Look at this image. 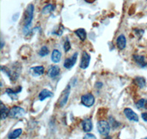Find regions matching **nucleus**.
<instances>
[{
    "instance_id": "nucleus-17",
    "label": "nucleus",
    "mask_w": 147,
    "mask_h": 139,
    "mask_svg": "<svg viewBox=\"0 0 147 139\" xmlns=\"http://www.w3.org/2000/svg\"><path fill=\"white\" fill-rule=\"evenodd\" d=\"M74 34H75L82 41H85L86 37H87V32H86L85 29L83 28H80L78 29L75 30V31H74Z\"/></svg>"
},
{
    "instance_id": "nucleus-1",
    "label": "nucleus",
    "mask_w": 147,
    "mask_h": 139,
    "mask_svg": "<svg viewBox=\"0 0 147 139\" xmlns=\"http://www.w3.org/2000/svg\"><path fill=\"white\" fill-rule=\"evenodd\" d=\"M21 70H22V66L20 63H15L13 64L10 67H6L2 65L1 66V70L2 72L5 73L7 75V77L10 78L11 82H16L17 79L19 78L21 73Z\"/></svg>"
},
{
    "instance_id": "nucleus-6",
    "label": "nucleus",
    "mask_w": 147,
    "mask_h": 139,
    "mask_svg": "<svg viewBox=\"0 0 147 139\" xmlns=\"http://www.w3.org/2000/svg\"><path fill=\"white\" fill-rule=\"evenodd\" d=\"M71 92V85L68 84L65 87V90L62 92L61 95H60V100H59V106L60 107H63L66 105L68 100H69V95H70Z\"/></svg>"
},
{
    "instance_id": "nucleus-4",
    "label": "nucleus",
    "mask_w": 147,
    "mask_h": 139,
    "mask_svg": "<svg viewBox=\"0 0 147 139\" xmlns=\"http://www.w3.org/2000/svg\"><path fill=\"white\" fill-rule=\"evenodd\" d=\"M97 130L102 136H108L109 132L110 131V125L105 120H101V121L97 122Z\"/></svg>"
},
{
    "instance_id": "nucleus-2",
    "label": "nucleus",
    "mask_w": 147,
    "mask_h": 139,
    "mask_svg": "<svg viewBox=\"0 0 147 139\" xmlns=\"http://www.w3.org/2000/svg\"><path fill=\"white\" fill-rule=\"evenodd\" d=\"M34 10L35 7L34 5L30 4L26 8L24 14V27H23V32L24 34H28L30 31V27L32 24V19H33L34 15Z\"/></svg>"
},
{
    "instance_id": "nucleus-15",
    "label": "nucleus",
    "mask_w": 147,
    "mask_h": 139,
    "mask_svg": "<svg viewBox=\"0 0 147 139\" xmlns=\"http://www.w3.org/2000/svg\"><path fill=\"white\" fill-rule=\"evenodd\" d=\"M52 96H53V93L51 91H49V90H46L45 89V90H43L40 93H39L38 98L40 101H44V100L47 99V98H52Z\"/></svg>"
},
{
    "instance_id": "nucleus-31",
    "label": "nucleus",
    "mask_w": 147,
    "mask_h": 139,
    "mask_svg": "<svg viewBox=\"0 0 147 139\" xmlns=\"http://www.w3.org/2000/svg\"><path fill=\"white\" fill-rule=\"evenodd\" d=\"M4 45H5V43H4L3 40H1V50H2V48H3Z\"/></svg>"
},
{
    "instance_id": "nucleus-29",
    "label": "nucleus",
    "mask_w": 147,
    "mask_h": 139,
    "mask_svg": "<svg viewBox=\"0 0 147 139\" xmlns=\"http://www.w3.org/2000/svg\"><path fill=\"white\" fill-rule=\"evenodd\" d=\"M102 86H103V84L102 83V82H96L95 84V86L97 88V89H101V88L102 87Z\"/></svg>"
},
{
    "instance_id": "nucleus-26",
    "label": "nucleus",
    "mask_w": 147,
    "mask_h": 139,
    "mask_svg": "<svg viewBox=\"0 0 147 139\" xmlns=\"http://www.w3.org/2000/svg\"><path fill=\"white\" fill-rule=\"evenodd\" d=\"M63 49L64 51H65V52H68L69 50L71 49V43L68 38H66V40H65V42L64 43Z\"/></svg>"
},
{
    "instance_id": "nucleus-9",
    "label": "nucleus",
    "mask_w": 147,
    "mask_h": 139,
    "mask_svg": "<svg viewBox=\"0 0 147 139\" xmlns=\"http://www.w3.org/2000/svg\"><path fill=\"white\" fill-rule=\"evenodd\" d=\"M90 61V54L87 53L86 51H83L82 53V58H81L80 64V67L81 69L85 70L87 69L89 66Z\"/></svg>"
},
{
    "instance_id": "nucleus-18",
    "label": "nucleus",
    "mask_w": 147,
    "mask_h": 139,
    "mask_svg": "<svg viewBox=\"0 0 147 139\" xmlns=\"http://www.w3.org/2000/svg\"><path fill=\"white\" fill-rule=\"evenodd\" d=\"M0 110H1V119H2V120H4L9 116L10 110L3 104L2 102H1V108H0Z\"/></svg>"
},
{
    "instance_id": "nucleus-27",
    "label": "nucleus",
    "mask_w": 147,
    "mask_h": 139,
    "mask_svg": "<svg viewBox=\"0 0 147 139\" xmlns=\"http://www.w3.org/2000/svg\"><path fill=\"white\" fill-rule=\"evenodd\" d=\"M84 139H96V136L94 135L91 134V133H88L84 137Z\"/></svg>"
},
{
    "instance_id": "nucleus-5",
    "label": "nucleus",
    "mask_w": 147,
    "mask_h": 139,
    "mask_svg": "<svg viewBox=\"0 0 147 139\" xmlns=\"http://www.w3.org/2000/svg\"><path fill=\"white\" fill-rule=\"evenodd\" d=\"M95 103V98L91 93H87L81 97V103L85 107L90 108Z\"/></svg>"
},
{
    "instance_id": "nucleus-7",
    "label": "nucleus",
    "mask_w": 147,
    "mask_h": 139,
    "mask_svg": "<svg viewBox=\"0 0 147 139\" xmlns=\"http://www.w3.org/2000/svg\"><path fill=\"white\" fill-rule=\"evenodd\" d=\"M124 114L126 116V117H127V119H128V120H129V121L136 122H138L139 121V118L138 114L136 112H134L131 108H124Z\"/></svg>"
},
{
    "instance_id": "nucleus-32",
    "label": "nucleus",
    "mask_w": 147,
    "mask_h": 139,
    "mask_svg": "<svg viewBox=\"0 0 147 139\" xmlns=\"http://www.w3.org/2000/svg\"><path fill=\"white\" fill-rule=\"evenodd\" d=\"M105 139H112V138L110 137V136H106V138Z\"/></svg>"
},
{
    "instance_id": "nucleus-11",
    "label": "nucleus",
    "mask_w": 147,
    "mask_h": 139,
    "mask_svg": "<svg viewBox=\"0 0 147 139\" xmlns=\"http://www.w3.org/2000/svg\"><path fill=\"white\" fill-rule=\"evenodd\" d=\"M116 43H117V46L119 49L124 50L126 48V45H127V39H126V37L123 34L119 35L118 37L117 40H116Z\"/></svg>"
},
{
    "instance_id": "nucleus-8",
    "label": "nucleus",
    "mask_w": 147,
    "mask_h": 139,
    "mask_svg": "<svg viewBox=\"0 0 147 139\" xmlns=\"http://www.w3.org/2000/svg\"><path fill=\"white\" fill-rule=\"evenodd\" d=\"M77 56H78V53L76 52V53H74L72 55L71 57H70V58H67L64 61V67L66 68V69H71V68L73 67L75 65L76 62H77Z\"/></svg>"
},
{
    "instance_id": "nucleus-12",
    "label": "nucleus",
    "mask_w": 147,
    "mask_h": 139,
    "mask_svg": "<svg viewBox=\"0 0 147 139\" xmlns=\"http://www.w3.org/2000/svg\"><path fill=\"white\" fill-rule=\"evenodd\" d=\"M133 59L136 64L141 67H146L147 66V62L146 61L144 56L140 55H133Z\"/></svg>"
},
{
    "instance_id": "nucleus-25",
    "label": "nucleus",
    "mask_w": 147,
    "mask_h": 139,
    "mask_svg": "<svg viewBox=\"0 0 147 139\" xmlns=\"http://www.w3.org/2000/svg\"><path fill=\"white\" fill-rule=\"evenodd\" d=\"M49 48L48 47L46 46V45H44V46L41 47L40 49V51H39L38 52V54L39 56H41V57H44V56H47V55L49 54Z\"/></svg>"
},
{
    "instance_id": "nucleus-23",
    "label": "nucleus",
    "mask_w": 147,
    "mask_h": 139,
    "mask_svg": "<svg viewBox=\"0 0 147 139\" xmlns=\"http://www.w3.org/2000/svg\"><path fill=\"white\" fill-rule=\"evenodd\" d=\"M22 129L18 128V129L15 130L12 132H10V134L8 135V139H16L18 138L19 136L22 135Z\"/></svg>"
},
{
    "instance_id": "nucleus-16",
    "label": "nucleus",
    "mask_w": 147,
    "mask_h": 139,
    "mask_svg": "<svg viewBox=\"0 0 147 139\" xmlns=\"http://www.w3.org/2000/svg\"><path fill=\"white\" fill-rule=\"evenodd\" d=\"M61 56H62V54H61L60 51L57 49H55L53 50L52 53L51 59L54 63H58L60 62V59H61Z\"/></svg>"
},
{
    "instance_id": "nucleus-21",
    "label": "nucleus",
    "mask_w": 147,
    "mask_h": 139,
    "mask_svg": "<svg viewBox=\"0 0 147 139\" xmlns=\"http://www.w3.org/2000/svg\"><path fill=\"white\" fill-rule=\"evenodd\" d=\"M31 70L33 72L34 75H36V76H42L44 74L45 69L43 66H36L31 68Z\"/></svg>"
},
{
    "instance_id": "nucleus-13",
    "label": "nucleus",
    "mask_w": 147,
    "mask_h": 139,
    "mask_svg": "<svg viewBox=\"0 0 147 139\" xmlns=\"http://www.w3.org/2000/svg\"><path fill=\"white\" fill-rule=\"evenodd\" d=\"M82 130L84 132H89L92 130L93 128V123H92L91 119H85L83 120L82 123Z\"/></svg>"
},
{
    "instance_id": "nucleus-3",
    "label": "nucleus",
    "mask_w": 147,
    "mask_h": 139,
    "mask_svg": "<svg viewBox=\"0 0 147 139\" xmlns=\"http://www.w3.org/2000/svg\"><path fill=\"white\" fill-rule=\"evenodd\" d=\"M26 114L25 110L19 106H14L9 112V116L12 119H20L23 117Z\"/></svg>"
},
{
    "instance_id": "nucleus-30",
    "label": "nucleus",
    "mask_w": 147,
    "mask_h": 139,
    "mask_svg": "<svg viewBox=\"0 0 147 139\" xmlns=\"http://www.w3.org/2000/svg\"><path fill=\"white\" fill-rule=\"evenodd\" d=\"M85 2H87V3H90V4H91V3H94V2H96V0H85Z\"/></svg>"
},
{
    "instance_id": "nucleus-22",
    "label": "nucleus",
    "mask_w": 147,
    "mask_h": 139,
    "mask_svg": "<svg viewBox=\"0 0 147 139\" xmlns=\"http://www.w3.org/2000/svg\"><path fill=\"white\" fill-rule=\"evenodd\" d=\"M109 124H110V128H112L113 130L117 129V128H119L121 125L120 122L116 121L115 119V118L112 116H110V117H109Z\"/></svg>"
},
{
    "instance_id": "nucleus-19",
    "label": "nucleus",
    "mask_w": 147,
    "mask_h": 139,
    "mask_svg": "<svg viewBox=\"0 0 147 139\" xmlns=\"http://www.w3.org/2000/svg\"><path fill=\"white\" fill-rule=\"evenodd\" d=\"M134 83L136 84L140 88H144L146 86V80L144 77H136V78L134 79Z\"/></svg>"
},
{
    "instance_id": "nucleus-14",
    "label": "nucleus",
    "mask_w": 147,
    "mask_h": 139,
    "mask_svg": "<svg viewBox=\"0 0 147 139\" xmlns=\"http://www.w3.org/2000/svg\"><path fill=\"white\" fill-rule=\"evenodd\" d=\"M22 86H18V87H17L16 90H13V89H10V88H7V89H6V90H5V92L7 93L9 96L13 99V98H16L17 94H18V93H20L21 92H22Z\"/></svg>"
},
{
    "instance_id": "nucleus-28",
    "label": "nucleus",
    "mask_w": 147,
    "mask_h": 139,
    "mask_svg": "<svg viewBox=\"0 0 147 139\" xmlns=\"http://www.w3.org/2000/svg\"><path fill=\"white\" fill-rule=\"evenodd\" d=\"M141 117H142L143 120H144V122H147V112L142 113V114H141Z\"/></svg>"
},
{
    "instance_id": "nucleus-33",
    "label": "nucleus",
    "mask_w": 147,
    "mask_h": 139,
    "mask_svg": "<svg viewBox=\"0 0 147 139\" xmlns=\"http://www.w3.org/2000/svg\"><path fill=\"white\" fill-rule=\"evenodd\" d=\"M145 139H147V138H146Z\"/></svg>"
},
{
    "instance_id": "nucleus-20",
    "label": "nucleus",
    "mask_w": 147,
    "mask_h": 139,
    "mask_svg": "<svg viewBox=\"0 0 147 139\" xmlns=\"http://www.w3.org/2000/svg\"><path fill=\"white\" fill-rule=\"evenodd\" d=\"M55 9V6L52 4H49L47 5L44 8L42 9L41 13L43 15H48V14L51 13L52 12H53Z\"/></svg>"
},
{
    "instance_id": "nucleus-10",
    "label": "nucleus",
    "mask_w": 147,
    "mask_h": 139,
    "mask_svg": "<svg viewBox=\"0 0 147 139\" xmlns=\"http://www.w3.org/2000/svg\"><path fill=\"white\" fill-rule=\"evenodd\" d=\"M60 73V69L57 65H52L49 69L47 75L51 78H55L59 76Z\"/></svg>"
},
{
    "instance_id": "nucleus-24",
    "label": "nucleus",
    "mask_w": 147,
    "mask_h": 139,
    "mask_svg": "<svg viewBox=\"0 0 147 139\" xmlns=\"http://www.w3.org/2000/svg\"><path fill=\"white\" fill-rule=\"evenodd\" d=\"M136 107L138 109L144 108V109L147 110V99L143 98V99L139 100L137 102V103H136Z\"/></svg>"
}]
</instances>
